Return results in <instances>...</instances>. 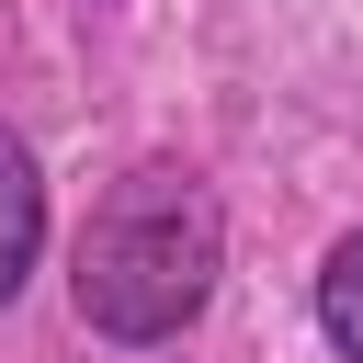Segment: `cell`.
Returning a JSON list of instances; mask_svg holds the SVG:
<instances>
[{
	"instance_id": "obj_2",
	"label": "cell",
	"mask_w": 363,
	"mask_h": 363,
	"mask_svg": "<svg viewBox=\"0 0 363 363\" xmlns=\"http://www.w3.org/2000/svg\"><path fill=\"white\" fill-rule=\"evenodd\" d=\"M34 250H45V170H34L23 136H0V306L23 295Z\"/></svg>"
},
{
	"instance_id": "obj_1",
	"label": "cell",
	"mask_w": 363,
	"mask_h": 363,
	"mask_svg": "<svg viewBox=\"0 0 363 363\" xmlns=\"http://www.w3.org/2000/svg\"><path fill=\"white\" fill-rule=\"evenodd\" d=\"M227 272V216L204 193L193 159H136L91 216H79V250H68V295L102 340H182L204 318Z\"/></svg>"
},
{
	"instance_id": "obj_3",
	"label": "cell",
	"mask_w": 363,
	"mask_h": 363,
	"mask_svg": "<svg viewBox=\"0 0 363 363\" xmlns=\"http://www.w3.org/2000/svg\"><path fill=\"white\" fill-rule=\"evenodd\" d=\"M318 329H329V352H340V363H363V227L318 261Z\"/></svg>"
}]
</instances>
